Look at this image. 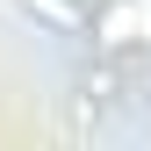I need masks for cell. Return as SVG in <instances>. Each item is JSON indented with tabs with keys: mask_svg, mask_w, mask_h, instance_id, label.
Here are the masks:
<instances>
[{
	"mask_svg": "<svg viewBox=\"0 0 151 151\" xmlns=\"http://www.w3.org/2000/svg\"><path fill=\"white\" fill-rule=\"evenodd\" d=\"M14 7L50 36H86V0H14Z\"/></svg>",
	"mask_w": 151,
	"mask_h": 151,
	"instance_id": "2",
	"label": "cell"
},
{
	"mask_svg": "<svg viewBox=\"0 0 151 151\" xmlns=\"http://www.w3.org/2000/svg\"><path fill=\"white\" fill-rule=\"evenodd\" d=\"M86 36H93L101 58L151 50V0H101V7H86Z\"/></svg>",
	"mask_w": 151,
	"mask_h": 151,
	"instance_id": "1",
	"label": "cell"
}]
</instances>
